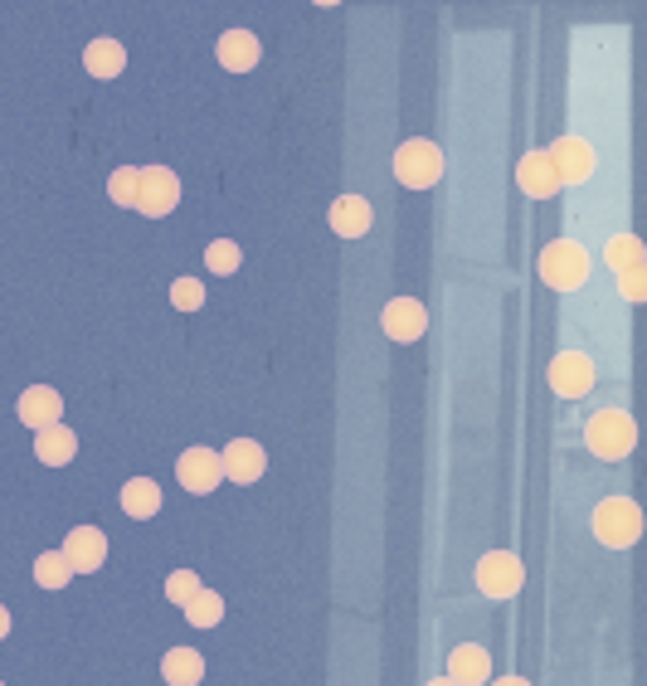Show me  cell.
<instances>
[{
	"label": "cell",
	"mask_w": 647,
	"mask_h": 686,
	"mask_svg": "<svg viewBox=\"0 0 647 686\" xmlns=\"http://www.w3.org/2000/svg\"><path fill=\"white\" fill-rule=\"evenodd\" d=\"M170 302H176L180 312H200V308H205L200 278H176V283H170Z\"/></svg>",
	"instance_id": "4316f807"
},
{
	"label": "cell",
	"mask_w": 647,
	"mask_h": 686,
	"mask_svg": "<svg viewBox=\"0 0 647 686\" xmlns=\"http://www.w3.org/2000/svg\"><path fill=\"white\" fill-rule=\"evenodd\" d=\"M20 419L34 428V434H40V428H54L59 419H64V399H59V389H49V385H30L20 395Z\"/></svg>",
	"instance_id": "7c38bea8"
},
{
	"label": "cell",
	"mask_w": 647,
	"mask_h": 686,
	"mask_svg": "<svg viewBox=\"0 0 647 686\" xmlns=\"http://www.w3.org/2000/svg\"><path fill=\"white\" fill-rule=\"evenodd\" d=\"M259 34L253 30H225L219 34V64H225L229 73H249L253 64H259Z\"/></svg>",
	"instance_id": "9a60e30c"
},
{
	"label": "cell",
	"mask_w": 647,
	"mask_h": 686,
	"mask_svg": "<svg viewBox=\"0 0 647 686\" xmlns=\"http://www.w3.org/2000/svg\"><path fill=\"white\" fill-rule=\"evenodd\" d=\"M429 686H458V682H448V677H443V682H429Z\"/></svg>",
	"instance_id": "1f68e13d"
},
{
	"label": "cell",
	"mask_w": 647,
	"mask_h": 686,
	"mask_svg": "<svg viewBox=\"0 0 647 686\" xmlns=\"http://www.w3.org/2000/svg\"><path fill=\"white\" fill-rule=\"evenodd\" d=\"M34 580H40V590H64L73 580V565L64 550H44V555L34 560Z\"/></svg>",
	"instance_id": "7402d4cb"
},
{
	"label": "cell",
	"mask_w": 647,
	"mask_h": 686,
	"mask_svg": "<svg viewBox=\"0 0 647 686\" xmlns=\"http://www.w3.org/2000/svg\"><path fill=\"white\" fill-rule=\"evenodd\" d=\"M332 229L341 239H361L365 229H371V200H361V195H341L332 205Z\"/></svg>",
	"instance_id": "d6986e66"
},
{
	"label": "cell",
	"mask_w": 647,
	"mask_h": 686,
	"mask_svg": "<svg viewBox=\"0 0 647 686\" xmlns=\"http://www.w3.org/2000/svg\"><path fill=\"white\" fill-rule=\"evenodd\" d=\"M608 263L618 268V278H624V273H638V268H643V243L633 239V235H618L614 243H608Z\"/></svg>",
	"instance_id": "cb8c5ba5"
},
{
	"label": "cell",
	"mask_w": 647,
	"mask_h": 686,
	"mask_svg": "<svg viewBox=\"0 0 647 686\" xmlns=\"http://www.w3.org/2000/svg\"><path fill=\"white\" fill-rule=\"evenodd\" d=\"M176 477H180V487L186 492H215L219 487V477H225V468H219V453L215 448H186L180 453V462H176Z\"/></svg>",
	"instance_id": "9c48e42d"
},
{
	"label": "cell",
	"mask_w": 647,
	"mask_h": 686,
	"mask_svg": "<svg viewBox=\"0 0 647 686\" xmlns=\"http://www.w3.org/2000/svg\"><path fill=\"white\" fill-rule=\"evenodd\" d=\"M448 682L458 686H478V682H492V653L478 643H462L448 653Z\"/></svg>",
	"instance_id": "5bb4252c"
},
{
	"label": "cell",
	"mask_w": 647,
	"mask_h": 686,
	"mask_svg": "<svg viewBox=\"0 0 647 686\" xmlns=\"http://www.w3.org/2000/svg\"><path fill=\"white\" fill-rule=\"evenodd\" d=\"M219 468H225V477H234V482H259L268 468V453L253 438H234V444L219 453Z\"/></svg>",
	"instance_id": "4fadbf2b"
},
{
	"label": "cell",
	"mask_w": 647,
	"mask_h": 686,
	"mask_svg": "<svg viewBox=\"0 0 647 686\" xmlns=\"http://www.w3.org/2000/svg\"><path fill=\"white\" fill-rule=\"evenodd\" d=\"M137 186H142L137 166H117L113 176H107V195H113L117 205H132V210H137Z\"/></svg>",
	"instance_id": "d4e9b609"
},
{
	"label": "cell",
	"mask_w": 647,
	"mask_h": 686,
	"mask_svg": "<svg viewBox=\"0 0 647 686\" xmlns=\"http://www.w3.org/2000/svg\"><path fill=\"white\" fill-rule=\"evenodd\" d=\"M395 176L405 180L409 190H429L443 180V152L424 137H409L405 146L395 152Z\"/></svg>",
	"instance_id": "7a4b0ae2"
},
{
	"label": "cell",
	"mask_w": 647,
	"mask_h": 686,
	"mask_svg": "<svg viewBox=\"0 0 647 686\" xmlns=\"http://www.w3.org/2000/svg\"><path fill=\"white\" fill-rule=\"evenodd\" d=\"M584 444H589V453H599V458H628L633 444H638V428H633V419L624 409H599L589 419V428H584Z\"/></svg>",
	"instance_id": "6da1fadb"
},
{
	"label": "cell",
	"mask_w": 647,
	"mask_h": 686,
	"mask_svg": "<svg viewBox=\"0 0 647 686\" xmlns=\"http://www.w3.org/2000/svg\"><path fill=\"white\" fill-rule=\"evenodd\" d=\"M161 677L170 686H200L205 677V657L195 653V647H170V653L161 657Z\"/></svg>",
	"instance_id": "ffe728a7"
},
{
	"label": "cell",
	"mask_w": 647,
	"mask_h": 686,
	"mask_svg": "<svg viewBox=\"0 0 647 686\" xmlns=\"http://www.w3.org/2000/svg\"><path fill=\"white\" fill-rule=\"evenodd\" d=\"M492 686H531V682H521V677H502V682H492Z\"/></svg>",
	"instance_id": "4dcf8cb0"
},
{
	"label": "cell",
	"mask_w": 647,
	"mask_h": 686,
	"mask_svg": "<svg viewBox=\"0 0 647 686\" xmlns=\"http://www.w3.org/2000/svg\"><path fill=\"white\" fill-rule=\"evenodd\" d=\"M516 176H521V190H526L531 200H551V195L560 190V176H555V166H551V156L545 152H531Z\"/></svg>",
	"instance_id": "e0dca14e"
},
{
	"label": "cell",
	"mask_w": 647,
	"mask_h": 686,
	"mask_svg": "<svg viewBox=\"0 0 647 686\" xmlns=\"http://www.w3.org/2000/svg\"><path fill=\"white\" fill-rule=\"evenodd\" d=\"M594 536L614 550H628L643 536V511L628 497H608L594 507Z\"/></svg>",
	"instance_id": "3957f363"
},
{
	"label": "cell",
	"mask_w": 647,
	"mask_h": 686,
	"mask_svg": "<svg viewBox=\"0 0 647 686\" xmlns=\"http://www.w3.org/2000/svg\"><path fill=\"white\" fill-rule=\"evenodd\" d=\"M624 298L643 302V268H638V273H624Z\"/></svg>",
	"instance_id": "f1b7e54d"
},
{
	"label": "cell",
	"mask_w": 647,
	"mask_h": 686,
	"mask_svg": "<svg viewBox=\"0 0 647 686\" xmlns=\"http://www.w3.org/2000/svg\"><path fill=\"white\" fill-rule=\"evenodd\" d=\"M0 686H6V682H0Z\"/></svg>",
	"instance_id": "d6a6232c"
},
{
	"label": "cell",
	"mask_w": 647,
	"mask_h": 686,
	"mask_svg": "<svg viewBox=\"0 0 647 686\" xmlns=\"http://www.w3.org/2000/svg\"><path fill=\"white\" fill-rule=\"evenodd\" d=\"M594 380H599V371H594V361H589V355H580V351H565V355H555V361H551V389L560 399L589 395Z\"/></svg>",
	"instance_id": "52a82bcc"
},
{
	"label": "cell",
	"mask_w": 647,
	"mask_h": 686,
	"mask_svg": "<svg viewBox=\"0 0 647 686\" xmlns=\"http://www.w3.org/2000/svg\"><path fill=\"white\" fill-rule=\"evenodd\" d=\"M380 326H385V336H389V341H419V336H424V326H429V312H424V302H419V298H395V302L385 308Z\"/></svg>",
	"instance_id": "8fae6325"
},
{
	"label": "cell",
	"mask_w": 647,
	"mask_h": 686,
	"mask_svg": "<svg viewBox=\"0 0 647 686\" xmlns=\"http://www.w3.org/2000/svg\"><path fill=\"white\" fill-rule=\"evenodd\" d=\"M6 633H10V609L0 604V638H6Z\"/></svg>",
	"instance_id": "f546056e"
},
{
	"label": "cell",
	"mask_w": 647,
	"mask_h": 686,
	"mask_svg": "<svg viewBox=\"0 0 647 686\" xmlns=\"http://www.w3.org/2000/svg\"><path fill=\"white\" fill-rule=\"evenodd\" d=\"M521 584H526V565H521L511 550H492V555H482L478 590L487 599H511V594H521Z\"/></svg>",
	"instance_id": "5b68a950"
},
{
	"label": "cell",
	"mask_w": 647,
	"mask_h": 686,
	"mask_svg": "<svg viewBox=\"0 0 647 686\" xmlns=\"http://www.w3.org/2000/svg\"><path fill=\"white\" fill-rule=\"evenodd\" d=\"M186 619L195 623V628H215V623L225 619V599H219L215 590H200V594H195L190 604H186Z\"/></svg>",
	"instance_id": "603a6c76"
},
{
	"label": "cell",
	"mask_w": 647,
	"mask_h": 686,
	"mask_svg": "<svg viewBox=\"0 0 647 686\" xmlns=\"http://www.w3.org/2000/svg\"><path fill=\"white\" fill-rule=\"evenodd\" d=\"M64 555H69V565L73 574H93V570H103V560H107V536L97 531V526H73V531L64 536Z\"/></svg>",
	"instance_id": "30bf717a"
},
{
	"label": "cell",
	"mask_w": 647,
	"mask_h": 686,
	"mask_svg": "<svg viewBox=\"0 0 647 686\" xmlns=\"http://www.w3.org/2000/svg\"><path fill=\"white\" fill-rule=\"evenodd\" d=\"M545 156H551L560 186H575V180H589L594 176V152L584 137H560L555 146H545Z\"/></svg>",
	"instance_id": "ba28073f"
},
{
	"label": "cell",
	"mask_w": 647,
	"mask_h": 686,
	"mask_svg": "<svg viewBox=\"0 0 647 686\" xmlns=\"http://www.w3.org/2000/svg\"><path fill=\"white\" fill-rule=\"evenodd\" d=\"M176 205H180V176L176 170H166V166H146L142 186H137V210L161 219V215L176 210Z\"/></svg>",
	"instance_id": "8992f818"
},
{
	"label": "cell",
	"mask_w": 647,
	"mask_h": 686,
	"mask_svg": "<svg viewBox=\"0 0 647 686\" xmlns=\"http://www.w3.org/2000/svg\"><path fill=\"white\" fill-rule=\"evenodd\" d=\"M205 263H210V273H239L243 253H239L234 239H215L210 249H205Z\"/></svg>",
	"instance_id": "484cf974"
},
{
	"label": "cell",
	"mask_w": 647,
	"mask_h": 686,
	"mask_svg": "<svg viewBox=\"0 0 647 686\" xmlns=\"http://www.w3.org/2000/svg\"><path fill=\"white\" fill-rule=\"evenodd\" d=\"M83 69H88L93 79H117V73L127 69V49L117 40H93L83 49Z\"/></svg>",
	"instance_id": "44dd1931"
},
{
	"label": "cell",
	"mask_w": 647,
	"mask_h": 686,
	"mask_svg": "<svg viewBox=\"0 0 647 686\" xmlns=\"http://www.w3.org/2000/svg\"><path fill=\"white\" fill-rule=\"evenodd\" d=\"M122 511H127L132 521H152L156 511H161V487H156L152 477H132V482L122 487Z\"/></svg>",
	"instance_id": "ac0fdd59"
},
{
	"label": "cell",
	"mask_w": 647,
	"mask_h": 686,
	"mask_svg": "<svg viewBox=\"0 0 647 686\" xmlns=\"http://www.w3.org/2000/svg\"><path fill=\"white\" fill-rule=\"evenodd\" d=\"M166 594L176 599V604H190V599L200 594V580H195L190 570H176V574H170V580H166Z\"/></svg>",
	"instance_id": "83f0119b"
},
{
	"label": "cell",
	"mask_w": 647,
	"mask_h": 686,
	"mask_svg": "<svg viewBox=\"0 0 647 686\" xmlns=\"http://www.w3.org/2000/svg\"><path fill=\"white\" fill-rule=\"evenodd\" d=\"M541 278L551 288H580L589 283V249H580L575 239H555L541 253Z\"/></svg>",
	"instance_id": "277c9868"
},
{
	"label": "cell",
	"mask_w": 647,
	"mask_h": 686,
	"mask_svg": "<svg viewBox=\"0 0 647 686\" xmlns=\"http://www.w3.org/2000/svg\"><path fill=\"white\" fill-rule=\"evenodd\" d=\"M73 453H79V438H73L69 424H54V428L34 434V458H40L44 468H64V462H73Z\"/></svg>",
	"instance_id": "2e32d148"
}]
</instances>
